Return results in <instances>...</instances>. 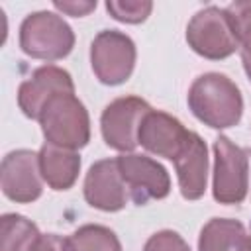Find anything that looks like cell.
I'll use <instances>...</instances> for the list:
<instances>
[{"mask_svg": "<svg viewBox=\"0 0 251 251\" xmlns=\"http://www.w3.org/2000/svg\"><path fill=\"white\" fill-rule=\"evenodd\" d=\"M188 108L204 126L226 129L239 124L243 96L239 86L222 73H204L188 88Z\"/></svg>", "mask_w": 251, "mask_h": 251, "instance_id": "6da1fadb", "label": "cell"}, {"mask_svg": "<svg viewBox=\"0 0 251 251\" xmlns=\"http://www.w3.org/2000/svg\"><path fill=\"white\" fill-rule=\"evenodd\" d=\"M39 126L47 143L80 149L90 141V118L75 92L55 94L39 114Z\"/></svg>", "mask_w": 251, "mask_h": 251, "instance_id": "7a4b0ae2", "label": "cell"}, {"mask_svg": "<svg viewBox=\"0 0 251 251\" xmlns=\"http://www.w3.org/2000/svg\"><path fill=\"white\" fill-rule=\"evenodd\" d=\"M75 47L73 27L59 16L47 10L31 12L20 25V49L41 61L65 59Z\"/></svg>", "mask_w": 251, "mask_h": 251, "instance_id": "3957f363", "label": "cell"}, {"mask_svg": "<svg viewBox=\"0 0 251 251\" xmlns=\"http://www.w3.org/2000/svg\"><path fill=\"white\" fill-rule=\"evenodd\" d=\"M188 47L204 59L222 61L239 49V39L233 31L226 8L208 6L198 10L186 25Z\"/></svg>", "mask_w": 251, "mask_h": 251, "instance_id": "277c9868", "label": "cell"}, {"mask_svg": "<svg viewBox=\"0 0 251 251\" xmlns=\"http://www.w3.org/2000/svg\"><path fill=\"white\" fill-rule=\"evenodd\" d=\"M249 190V155L229 137L214 141L212 194L220 204H241Z\"/></svg>", "mask_w": 251, "mask_h": 251, "instance_id": "5b68a950", "label": "cell"}, {"mask_svg": "<svg viewBox=\"0 0 251 251\" xmlns=\"http://www.w3.org/2000/svg\"><path fill=\"white\" fill-rule=\"evenodd\" d=\"M135 43L133 39L118 29H102L96 33L90 45V65L96 78L102 84L118 86L124 84L135 67Z\"/></svg>", "mask_w": 251, "mask_h": 251, "instance_id": "8992f818", "label": "cell"}, {"mask_svg": "<svg viewBox=\"0 0 251 251\" xmlns=\"http://www.w3.org/2000/svg\"><path fill=\"white\" fill-rule=\"evenodd\" d=\"M151 106L139 96H122L112 100L100 116V131L108 147L120 153H133L139 145V126Z\"/></svg>", "mask_w": 251, "mask_h": 251, "instance_id": "52a82bcc", "label": "cell"}, {"mask_svg": "<svg viewBox=\"0 0 251 251\" xmlns=\"http://www.w3.org/2000/svg\"><path fill=\"white\" fill-rule=\"evenodd\" d=\"M116 159L129 198L137 206H143L149 200H161L169 196L171 176L161 163L141 153H122Z\"/></svg>", "mask_w": 251, "mask_h": 251, "instance_id": "ba28073f", "label": "cell"}, {"mask_svg": "<svg viewBox=\"0 0 251 251\" xmlns=\"http://www.w3.org/2000/svg\"><path fill=\"white\" fill-rule=\"evenodd\" d=\"M0 186H2L4 196L16 204L35 202L43 192L39 153H33L29 149L10 151L2 159Z\"/></svg>", "mask_w": 251, "mask_h": 251, "instance_id": "9c48e42d", "label": "cell"}, {"mask_svg": "<svg viewBox=\"0 0 251 251\" xmlns=\"http://www.w3.org/2000/svg\"><path fill=\"white\" fill-rule=\"evenodd\" d=\"M84 200L102 212H120L129 200L127 186L120 173L118 159H100L90 165L84 176Z\"/></svg>", "mask_w": 251, "mask_h": 251, "instance_id": "30bf717a", "label": "cell"}, {"mask_svg": "<svg viewBox=\"0 0 251 251\" xmlns=\"http://www.w3.org/2000/svg\"><path fill=\"white\" fill-rule=\"evenodd\" d=\"M61 92H75L73 76L57 67V65H43L35 69L29 78H25L18 88V106L24 116L31 120H39L43 106Z\"/></svg>", "mask_w": 251, "mask_h": 251, "instance_id": "8fae6325", "label": "cell"}, {"mask_svg": "<svg viewBox=\"0 0 251 251\" xmlns=\"http://www.w3.org/2000/svg\"><path fill=\"white\" fill-rule=\"evenodd\" d=\"M188 133L190 129H186L180 120H176L167 112L151 108L139 126L137 143L157 157L175 161V157L180 153L182 145L186 143Z\"/></svg>", "mask_w": 251, "mask_h": 251, "instance_id": "7c38bea8", "label": "cell"}, {"mask_svg": "<svg viewBox=\"0 0 251 251\" xmlns=\"http://www.w3.org/2000/svg\"><path fill=\"white\" fill-rule=\"evenodd\" d=\"M173 163L182 198L186 200L202 198L208 180V149L204 139L198 133L190 131L186 143L182 145L180 153L175 157Z\"/></svg>", "mask_w": 251, "mask_h": 251, "instance_id": "4fadbf2b", "label": "cell"}, {"mask_svg": "<svg viewBox=\"0 0 251 251\" xmlns=\"http://www.w3.org/2000/svg\"><path fill=\"white\" fill-rule=\"evenodd\" d=\"M39 171L53 190H69L80 173V155L75 149L43 143L39 149Z\"/></svg>", "mask_w": 251, "mask_h": 251, "instance_id": "5bb4252c", "label": "cell"}, {"mask_svg": "<svg viewBox=\"0 0 251 251\" xmlns=\"http://www.w3.org/2000/svg\"><path fill=\"white\" fill-rule=\"evenodd\" d=\"M198 251H251V233L231 218H212L198 235Z\"/></svg>", "mask_w": 251, "mask_h": 251, "instance_id": "9a60e30c", "label": "cell"}, {"mask_svg": "<svg viewBox=\"0 0 251 251\" xmlns=\"http://www.w3.org/2000/svg\"><path fill=\"white\" fill-rule=\"evenodd\" d=\"M39 235L37 226L22 214L0 218V251H31Z\"/></svg>", "mask_w": 251, "mask_h": 251, "instance_id": "2e32d148", "label": "cell"}, {"mask_svg": "<svg viewBox=\"0 0 251 251\" xmlns=\"http://www.w3.org/2000/svg\"><path fill=\"white\" fill-rule=\"evenodd\" d=\"M69 251H122L118 235L100 224H86L67 237Z\"/></svg>", "mask_w": 251, "mask_h": 251, "instance_id": "e0dca14e", "label": "cell"}, {"mask_svg": "<svg viewBox=\"0 0 251 251\" xmlns=\"http://www.w3.org/2000/svg\"><path fill=\"white\" fill-rule=\"evenodd\" d=\"M108 14L124 24H141L153 10V2L149 0H108L106 2Z\"/></svg>", "mask_w": 251, "mask_h": 251, "instance_id": "ac0fdd59", "label": "cell"}, {"mask_svg": "<svg viewBox=\"0 0 251 251\" xmlns=\"http://www.w3.org/2000/svg\"><path fill=\"white\" fill-rule=\"evenodd\" d=\"M143 251H190V247L180 233L173 229H161L145 241Z\"/></svg>", "mask_w": 251, "mask_h": 251, "instance_id": "d6986e66", "label": "cell"}, {"mask_svg": "<svg viewBox=\"0 0 251 251\" xmlns=\"http://www.w3.org/2000/svg\"><path fill=\"white\" fill-rule=\"evenodd\" d=\"M229 22L233 25V31L237 35V39H241L245 33L251 31V0H239V2H231L226 8Z\"/></svg>", "mask_w": 251, "mask_h": 251, "instance_id": "ffe728a7", "label": "cell"}, {"mask_svg": "<svg viewBox=\"0 0 251 251\" xmlns=\"http://www.w3.org/2000/svg\"><path fill=\"white\" fill-rule=\"evenodd\" d=\"M53 6H55L59 12L67 14V16L82 18V16L90 14V12L96 8V0H94V2H82V0H78V2H73V0H71V2H61V0H55Z\"/></svg>", "mask_w": 251, "mask_h": 251, "instance_id": "44dd1931", "label": "cell"}, {"mask_svg": "<svg viewBox=\"0 0 251 251\" xmlns=\"http://www.w3.org/2000/svg\"><path fill=\"white\" fill-rule=\"evenodd\" d=\"M31 251H69L67 239H63L57 233H41Z\"/></svg>", "mask_w": 251, "mask_h": 251, "instance_id": "7402d4cb", "label": "cell"}, {"mask_svg": "<svg viewBox=\"0 0 251 251\" xmlns=\"http://www.w3.org/2000/svg\"><path fill=\"white\" fill-rule=\"evenodd\" d=\"M239 53H241V63H243L245 75H247V78L251 80V31L245 33V35L239 39Z\"/></svg>", "mask_w": 251, "mask_h": 251, "instance_id": "603a6c76", "label": "cell"}]
</instances>
